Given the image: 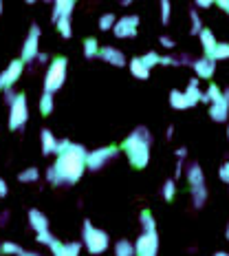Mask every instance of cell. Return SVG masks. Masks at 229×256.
<instances>
[{
    "mask_svg": "<svg viewBox=\"0 0 229 256\" xmlns=\"http://www.w3.org/2000/svg\"><path fill=\"white\" fill-rule=\"evenodd\" d=\"M86 154L88 150L82 144H73L71 140H60L55 150V164L46 170V179L51 186H71L77 184L86 172Z\"/></svg>",
    "mask_w": 229,
    "mask_h": 256,
    "instance_id": "cell-1",
    "label": "cell"
},
{
    "mask_svg": "<svg viewBox=\"0 0 229 256\" xmlns=\"http://www.w3.org/2000/svg\"><path fill=\"white\" fill-rule=\"evenodd\" d=\"M150 144H152V135L146 126H137L130 135L121 142L119 150L126 152L128 164L135 170H143L150 164Z\"/></svg>",
    "mask_w": 229,
    "mask_h": 256,
    "instance_id": "cell-2",
    "label": "cell"
},
{
    "mask_svg": "<svg viewBox=\"0 0 229 256\" xmlns=\"http://www.w3.org/2000/svg\"><path fill=\"white\" fill-rule=\"evenodd\" d=\"M82 245L93 256H99V254H104L106 250H108L110 236H108V232L95 228L90 221H84V226H82Z\"/></svg>",
    "mask_w": 229,
    "mask_h": 256,
    "instance_id": "cell-3",
    "label": "cell"
},
{
    "mask_svg": "<svg viewBox=\"0 0 229 256\" xmlns=\"http://www.w3.org/2000/svg\"><path fill=\"white\" fill-rule=\"evenodd\" d=\"M66 71H68V60L64 56L53 58L49 68H46V76H44V93L55 95L57 90L64 86L66 82Z\"/></svg>",
    "mask_w": 229,
    "mask_h": 256,
    "instance_id": "cell-4",
    "label": "cell"
},
{
    "mask_svg": "<svg viewBox=\"0 0 229 256\" xmlns=\"http://www.w3.org/2000/svg\"><path fill=\"white\" fill-rule=\"evenodd\" d=\"M29 122V104H26L24 93H15L13 102L9 104V128L11 130H22Z\"/></svg>",
    "mask_w": 229,
    "mask_h": 256,
    "instance_id": "cell-5",
    "label": "cell"
},
{
    "mask_svg": "<svg viewBox=\"0 0 229 256\" xmlns=\"http://www.w3.org/2000/svg\"><path fill=\"white\" fill-rule=\"evenodd\" d=\"M117 154H119V148L117 146H102V148H95V150H88V154H86V170L97 172V170H102L108 162H113Z\"/></svg>",
    "mask_w": 229,
    "mask_h": 256,
    "instance_id": "cell-6",
    "label": "cell"
},
{
    "mask_svg": "<svg viewBox=\"0 0 229 256\" xmlns=\"http://www.w3.org/2000/svg\"><path fill=\"white\" fill-rule=\"evenodd\" d=\"M40 53V26L38 24H31L29 34H26V40L22 44V53H20V60L22 64L26 62H33Z\"/></svg>",
    "mask_w": 229,
    "mask_h": 256,
    "instance_id": "cell-7",
    "label": "cell"
},
{
    "mask_svg": "<svg viewBox=\"0 0 229 256\" xmlns=\"http://www.w3.org/2000/svg\"><path fill=\"white\" fill-rule=\"evenodd\" d=\"M137 31H139V16H135V14L117 18V22H115V26H113V34H115L119 40L135 38Z\"/></svg>",
    "mask_w": 229,
    "mask_h": 256,
    "instance_id": "cell-8",
    "label": "cell"
},
{
    "mask_svg": "<svg viewBox=\"0 0 229 256\" xmlns=\"http://www.w3.org/2000/svg\"><path fill=\"white\" fill-rule=\"evenodd\" d=\"M22 71H24V64H22V60H11L9 62V66L4 68L2 73H0V90H11L13 86H15V82L20 80V76H22Z\"/></svg>",
    "mask_w": 229,
    "mask_h": 256,
    "instance_id": "cell-9",
    "label": "cell"
},
{
    "mask_svg": "<svg viewBox=\"0 0 229 256\" xmlns=\"http://www.w3.org/2000/svg\"><path fill=\"white\" fill-rule=\"evenodd\" d=\"M159 254V234L157 232H141L135 243V256H157Z\"/></svg>",
    "mask_w": 229,
    "mask_h": 256,
    "instance_id": "cell-10",
    "label": "cell"
},
{
    "mask_svg": "<svg viewBox=\"0 0 229 256\" xmlns=\"http://www.w3.org/2000/svg\"><path fill=\"white\" fill-rule=\"evenodd\" d=\"M210 117L214 122H227L229 120V88L223 90V98L216 100L214 104H210Z\"/></svg>",
    "mask_w": 229,
    "mask_h": 256,
    "instance_id": "cell-11",
    "label": "cell"
},
{
    "mask_svg": "<svg viewBox=\"0 0 229 256\" xmlns=\"http://www.w3.org/2000/svg\"><path fill=\"white\" fill-rule=\"evenodd\" d=\"M82 248H84V245H82V243H77V241L62 243V241H57V238L49 245V250H51V254H53V256H79Z\"/></svg>",
    "mask_w": 229,
    "mask_h": 256,
    "instance_id": "cell-12",
    "label": "cell"
},
{
    "mask_svg": "<svg viewBox=\"0 0 229 256\" xmlns=\"http://www.w3.org/2000/svg\"><path fill=\"white\" fill-rule=\"evenodd\" d=\"M26 218H29V226H31V230H33L35 234L49 230V218H46V214L42 210H38V208H31Z\"/></svg>",
    "mask_w": 229,
    "mask_h": 256,
    "instance_id": "cell-13",
    "label": "cell"
},
{
    "mask_svg": "<svg viewBox=\"0 0 229 256\" xmlns=\"http://www.w3.org/2000/svg\"><path fill=\"white\" fill-rule=\"evenodd\" d=\"M99 58H102L104 62L113 64V66H126L124 51H119L117 46H102V49H99Z\"/></svg>",
    "mask_w": 229,
    "mask_h": 256,
    "instance_id": "cell-14",
    "label": "cell"
},
{
    "mask_svg": "<svg viewBox=\"0 0 229 256\" xmlns=\"http://www.w3.org/2000/svg\"><path fill=\"white\" fill-rule=\"evenodd\" d=\"M196 71V78L199 80H212L214 78V71H216V62H212L210 58H201V60H194L192 62Z\"/></svg>",
    "mask_w": 229,
    "mask_h": 256,
    "instance_id": "cell-15",
    "label": "cell"
},
{
    "mask_svg": "<svg viewBox=\"0 0 229 256\" xmlns=\"http://www.w3.org/2000/svg\"><path fill=\"white\" fill-rule=\"evenodd\" d=\"M73 9H75L73 0H55V2H53V16H51L53 22H57V20H62V18H71Z\"/></svg>",
    "mask_w": 229,
    "mask_h": 256,
    "instance_id": "cell-16",
    "label": "cell"
},
{
    "mask_svg": "<svg viewBox=\"0 0 229 256\" xmlns=\"http://www.w3.org/2000/svg\"><path fill=\"white\" fill-rule=\"evenodd\" d=\"M183 95H185V100H188V104H190V108L192 106H196L203 100V90L199 88V80H190L188 82V86H185V90H183Z\"/></svg>",
    "mask_w": 229,
    "mask_h": 256,
    "instance_id": "cell-17",
    "label": "cell"
},
{
    "mask_svg": "<svg viewBox=\"0 0 229 256\" xmlns=\"http://www.w3.org/2000/svg\"><path fill=\"white\" fill-rule=\"evenodd\" d=\"M199 38H201V46H203L205 58H210L212 53H214L216 44H218V40H216L214 31H212V29H205V26H203V31H201V34H199Z\"/></svg>",
    "mask_w": 229,
    "mask_h": 256,
    "instance_id": "cell-18",
    "label": "cell"
},
{
    "mask_svg": "<svg viewBox=\"0 0 229 256\" xmlns=\"http://www.w3.org/2000/svg\"><path fill=\"white\" fill-rule=\"evenodd\" d=\"M188 184H190V188H194V186H205V172H203V168H201V164H190V168H188Z\"/></svg>",
    "mask_w": 229,
    "mask_h": 256,
    "instance_id": "cell-19",
    "label": "cell"
},
{
    "mask_svg": "<svg viewBox=\"0 0 229 256\" xmlns=\"http://www.w3.org/2000/svg\"><path fill=\"white\" fill-rule=\"evenodd\" d=\"M40 142H42V152H44V154H55L57 142H60V140H55V135H53L49 128H44V130H42Z\"/></svg>",
    "mask_w": 229,
    "mask_h": 256,
    "instance_id": "cell-20",
    "label": "cell"
},
{
    "mask_svg": "<svg viewBox=\"0 0 229 256\" xmlns=\"http://www.w3.org/2000/svg\"><path fill=\"white\" fill-rule=\"evenodd\" d=\"M128 66H130V73L137 80H148V78H150V68L141 62V58H132V60L128 62Z\"/></svg>",
    "mask_w": 229,
    "mask_h": 256,
    "instance_id": "cell-21",
    "label": "cell"
},
{
    "mask_svg": "<svg viewBox=\"0 0 229 256\" xmlns=\"http://www.w3.org/2000/svg\"><path fill=\"white\" fill-rule=\"evenodd\" d=\"M170 106H172L174 110H185V108H190V104H188V100H185L183 90H179V88H172V90H170Z\"/></svg>",
    "mask_w": 229,
    "mask_h": 256,
    "instance_id": "cell-22",
    "label": "cell"
},
{
    "mask_svg": "<svg viewBox=\"0 0 229 256\" xmlns=\"http://www.w3.org/2000/svg\"><path fill=\"white\" fill-rule=\"evenodd\" d=\"M139 223H141V230L143 232H157V221H154V216H152L150 210H141Z\"/></svg>",
    "mask_w": 229,
    "mask_h": 256,
    "instance_id": "cell-23",
    "label": "cell"
},
{
    "mask_svg": "<svg viewBox=\"0 0 229 256\" xmlns=\"http://www.w3.org/2000/svg\"><path fill=\"white\" fill-rule=\"evenodd\" d=\"M223 98V88L218 86V84L212 82L210 86H207V90H203V100L201 102H207V104H214L216 100H221Z\"/></svg>",
    "mask_w": 229,
    "mask_h": 256,
    "instance_id": "cell-24",
    "label": "cell"
},
{
    "mask_svg": "<svg viewBox=\"0 0 229 256\" xmlns=\"http://www.w3.org/2000/svg\"><path fill=\"white\" fill-rule=\"evenodd\" d=\"M99 42L95 40V38H86L84 40V58L86 60H93V58H99Z\"/></svg>",
    "mask_w": 229,
    "mask_h": 256,
    "instance_id": "cell-25",
    "label": "cell"
},
{
    "mask_svg": "<svg viewBox=\"0 0 229 256\" xmlns=\"http://www.w3.org/2000/svg\"><path fill=\"white\" fill-rule=\"evenodd\" d=\"M115 256H135V243L126 241V238L117 241L115 243Z\"/></svg>",
    "mask_w": 229,
    "mask_h": 256,
    "instance_id": "cell-26",
    "label": "cell"
},
{
    "mask_svg": "<svg viewBox=\"0 0 229 256\" xmlns=\"http://www.w3.org/2000/svg\"><path fill=\"white\" fill-rule=\"evenodd\" d=\"M40 179V170L38 168H24L22 172H18V181L20 184H35V181Z\"/></svg>",
    "mask_w": 229,
    "mask_h": 256,
    "instance_id": "cell-27",
    "label": "cell"
},
{
    "mask_svg": "<svg viewBox=\"0 0 229 256\" xmlns=\"http://www.w3.org/2000/svg\"><path fill=\"white\" fill-rule=\"evenodd\" d=\"M38 106H40V113H42V115H51L53 108H55V98H53L51 93H42Z\"/></svg>",
    "mask_w": 229,
    "mask_h": 256,
    "instance_id": "cell-28",
    "label": "cell"
},
{
    "mask_svg": "<svg viewBox=\"0 0 229 256\" xmlns=\"http://www.w3.org/2000/svg\"><path fill=\"white\" fill-rule=\"evenodd\" d=\"M212 62H218V60H229V42H218L214 53L210 56Z\"/></svg>",
    "mask_w": 229,
    "mask_h": 256,
    "instance_id": "cell-29",
    "label": "cell"
},
{
    "mask_svg": "<svg viewBox=\"0 0 229 256\" xmlns=\"http://www.w3.org/2000/svg\"><path fill=\"white\" fill-rule=\"evenodd\" d=\"M24 250L20 248L18 243H13V241H4L2 245H0V254L2 256H20Z\"/></svg>",
    "mask_w": 229,
    "mask_h": 256,
    "instance_id": "cell-30",
    "label": "cell"
},
{
    "mask_svg": "<svg viewBox=\"0 0 229 256\" xmlns=\"http://www.w3.org/2000/svg\"><path fill=\"white\" fill-rule=\"evenodd\" d=\"M55 29L60 31V36L62 38H71L73 36V26H71V18H62V20H57L55 22Z\"/></svg>",
    "mask_w": 229,
    "mask_h": 256,
    "instance_id": "cell-31",
    "label": "cell"
},
{
    "mask_svg": "<svg viewBox=\"0 0 229 256\" xmlns=\"http://www.w3.org/2000/svg\"><path fill=\"white\" fill-rule=\"evenodd\" d=\"M190 20H192L190 34H192V36H199L201 31H203V22H201V16L196 14V9H190Z\"/></svg>",
    "mask_w": 229,
    "mask_h": 256,
    "instance_id": "cell-32",
    "label": "cell"
},
{
    "mask_svg": "<svg viewBox=\"0 0 229 256\" xmlns=\"http://www.w3.org/2000/svg\"><path fill=\"white\" fill-rule=\"evenodd\" d=\"M115 22H117V16L115 14H104L102 18H99V29H102V31H113Z\"/></svg>",
    "mask_w": 229,
    "mask_h": 256,
    "instance_id": "cell-33",
    "label": "cell"
},
{
    "mask_svg": "<svg viewBox=\"0 0 229 256\" xmlns=\"http://www.w3.org/2000/svg\"><path fill=\"white\" fill-rule=\"evenodd\" d=\"M163 199L166 201H172L174 199V194H177V181L174 179H168L166 184H163Z\"/></svg>",
    "mask_w": 229,
    "mask_h": 256,
    "instance_id": "cell-34",
    "label": "cell"
},
{
    "mask_svg": "<svg viewBox=\"0 0 229 256\" xmlns=\"http://www.w3.org/2000/svg\"><path fill=\"white\" fill-rule=\"evenodd\" d=\"M141 62L146 64L148 68H152V66H157V64H161V56H159L157 51H148L146 56H141Z\"/></svg>",
    "mask_w": 229,
    "mask_h": 256,
    "instance_id": "cell-35",
    "label": "cell"
},
{
    "mask_svg": "<svg viewBox=\"0 0 229 256\" xmlns=\"http://www.w3.org/2000/svg\"><path fill=\"white\" fill-rule=\"evenodd\" d=\"M35 241H38L40 245H51L53 241H55V236L46 230V232H38V234H35Z\"/></svg>",
    "mask_w": 229,
    "mask_h": 256,
    "instance_id": "cell-36",
    "label": "cell"
},
{
    "mask_svg": "<svg viewBox=\"0 0 229 256\" xmlns=\"http://www.w3.org/2000/svg\"><path fill=\"white\" fill-rule=\"evenodd\" d=\"M170 12H172V9H170V2L168 0H161V22L163 24L170 22Z\"/></svg>",
    "mask_w": 229,
    "mask_h": 256,
    "instance_id": "cell-37",
    "label": "cell"
},
{
    "mask_svg": "<svg viewBox=\"0 0 229 256\" xmlns=\"http://www.w3.org/2000/svg\"><path fill=\"white\" fill-rule=\"evenodd\" d=\"M159 44H161L163 49H174V46H177V42L170 38V36H161V38H159Z\"/></svg>",
    "mask_w": 229,
    "mask_h": 256,
    "instance_id": "cell-38",
    "label": "cell"
},
{
    "mask_svg": "<svg viewBox=\"0 0 229 256\" xmlns=\"http://www.w3.org/2000/svg\"><path fill=\"white\" fill-rule=\"evenodd\" d=\"M161 64H163V66H174V64H181V58H174V56H161Z\"/></svg>",
    "mask_w": 229,
    "mask_h": 256,
    "instance_id": "cell-39",
    "label": "cell"
},
{
    "mask_svg": "<svg viewBox=\"0 0 229 256\" xmlns=\"http://www.w3.org/2000/svg\"><path fill=\"white\" fill-rule=\"evenodd\" d=\"M218 177H221V181L229 184V162H225V164L221 166V170H218Z\"/></svg>",
    "mask_w": 229,
    "mask_h": 256,
    "instance_id": "cell-40",
    "label": "cell"
},
{
    "mask_svg": "<svg viewBox=\"0 0 229 256\" xmlns=\"http://www.w3.org/2000/svg\"><path fill=\"white\" fill-rule=\"evenodd\" d=\"M174 152H177V159H179V162H183V159L188 157V148H185V146L177 148V150H174Z\"/></svg>",
    "mask_w": 229,
    "mask_h": 256,
    "instance_id": "cell-41",
    "label": "cell"
},
{
    "mask_svg": "<svg viewBox=\"0 0 229 256\" xmlns=\"http://www.w3.org/2000/svg\"><path fill=\"white\" fill-rule=\"evenodd\" d=\"M7 194H9L7 181H4V179H0V199H2V196H7Z\"/></svg>",
    "mask_w": 229,
    "mask_h": 256,
    "instance_id": "cell-42",
    "label": "cell"
},
{
    "mask_svg": "<svg viewBox=\"0 0 229 256\" xmlns=\"http://www.w3.org/2000/svg\"><path fill=\"white\" fill-rule=\"evenodd\" d=\"M216 7H221L223 12H225V14L229 16V0H218V2H216Z\"/></svg>",
    "mask_w": 229,
    "mask_h": 256,
    "instance_id": "cell-43",
    "label": "cell"
},
{
    "mask_svg": "<svg viewBox=\"0 0 229 256\" xmlns=\"http://www.w3.org/2000/svg\"><path fill=\"white\" fill-rule=\"evenodd\" d=\"M212 0H199V2H196V7H201V9H207V7H212Z\"/></svg>",
    "mask_w": 229,
    "mask_h": 256,
    "instance_id": "cell-44",
    "label": "cell"
},
{
    "mask_svg": "<svg viewBox=\"0 0 229 256\" xmlns=\"http://www.w3.org/2000/svg\"><path fill=\"white\" fill-rule=\"evenodd\" d=\"M35 60H38L40 64H44V62H49V56H46L44 51H40V53H38V58H35Z\"/></svg>",
    "mask_w": 229,
    "mask_h": 256,
    "instance_id": "cell-45",
    "label": "cell"
},
{
    "mask_svg": "<svg viewBox=\"0 0 229 256\" xmlns=\"http://www.w3.org/2000/svg\"><path fill=\"white\" fill-rule=\"evenodd\" d=\"M183 174V162H177V170H174V177H181Z\"/></svg>",
    "mask_w": 229,
    "mask_h": 256,
    "instance_id": "cell-46",
    "label": "cell"
},
{
    "mask_svg": "<svg viewBox=\"0 0 229 256\" xmlns=\"http://www.w3.org/2000/svg\"><path fill=\"white\" fill-rule=\"evenodd\" d=\"M7 221H9V212L4 210L2 214H0V226H7Z\"/></svg>",
    "mask_w": 229,
    "mask_h": 256,
    "instance_id": "cell-47",
    "label": "cell"
},
{
    "mask_svg": "<svg viewBox=\"0 0 229 256\" xmlns=\"http://www.w3.org/2000/svg\"><path fill=\"white\" fill-rule=\"evenodd\" d=\"M172 135H174V126H168V132H166V137H168V140H172Z\"/></svg>",
    "mask_w": 229,
    "mask_h": 256,
    "instance_id": "cell-48",
    "label": "cell"
},
{
    "mask_svg": "<svg viewBox=\"0 0 229 256\" xmlns=\"http://www.w3.org/2000/svg\"><path fill=\"white\" fill-rule=\"evenodd\" d=\"M20 256H40V254H38V252H22Z\"/></svg>",
    "mask_w": 229,
    "mask_h": 256,
    "instance_id": "cell-49",
    "label": "cell"
},
{
    "mask_svg": "<svg viewBox=\"0 0 229 256\" xmlns=\"http://www.w3.org/2000/svg\"><path fill=\"white\" fill-rule=\"evenodd\" d=\"M225 238L229 241V223H227V230H225Z\"/></svg>",
    "mask_w": 229,
    "mask_h": 256,
    "instance_id": "cell-50",
    "label": "cell"
},
{
    "mask_svg": "<svg viewBox=\"0 0 229 256\" xmlns=\"http://www.w3.org/2000/svg\"><path fill=\"white\" fill-rule=\"evenodd\" d=\"M214 256H229V254H227V252H216Z\"/></svg>",
    "mask_w": 229,
    "mask_h": 256,
    "instance_id": "cell-51",
    "label": "cell"
},
{
    "mask_svg": "<svg viewBox=\"0 0 229 256\" xmlns=\"http://www.w3.org/2000/svg\"><path fill=\"white\" fill-rule=\"evenodd\" d=\"M227 140H229V124H227Z\"/></svg>",
    "mask_w": 229,
    "mask_h": 256,
    "instance_id": "cell-52",
    "label": "cell"
},
{
    "mask_svg": "<svg viewBox=\"0 0 229 256\" xmlns=\"http://www.w3.org/2000/svg\"><path fill=\"white\" fill-rule=\"evenodd\" d=\"M0 14H2V2H0Z\"/></svg>",
    "mask_w": 229,
    "mask_h": 256,
    "instance_id": "cell-53",
    "label": "cell"
}]
</instances>
